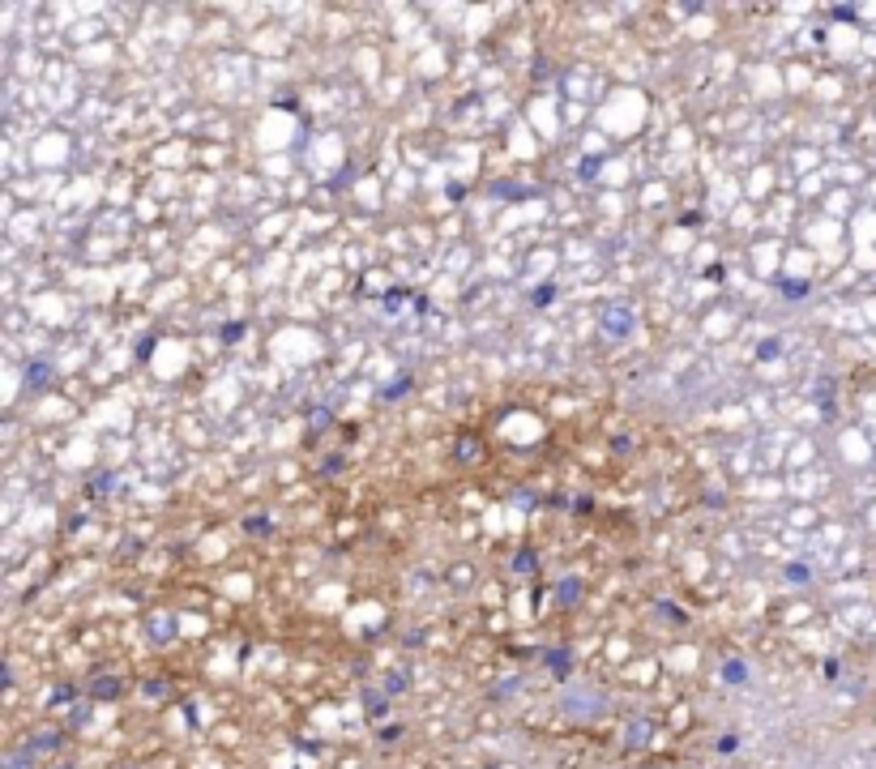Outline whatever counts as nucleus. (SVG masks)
Listing matches in <instances>:
<instances>
[{"mask_svg": "<svg viewBox=\"0 0 876 769\" xmlns=\"http://www.w3.org/2000/svg\"><path fill=\"white\" fill-rule=\"evenodd\" d=\"M603 692H594L590 684H581V688H569L565 692V709L573 713V718H598V713H603Z\"/></svg>", "mask_w": 876, "mask_h": 769, "instance_id": "nucleus-1", "label": "nucleus"}, {"mask_svg": "<svg viewBox=\"0 0 876 769\" xmlns=\"http://www.w3.org/2000/svg\"><path fill=\"white\" fill-rule=\"evenodd\" d=\"M723 676H727V684H744V676H748V671H744V663H727V667H723Z\"/></svg>", "mask_w": 876, "mask_h": 769, "instance_id": "nucleus-2", "label": "nucleus"}]
</instances>
